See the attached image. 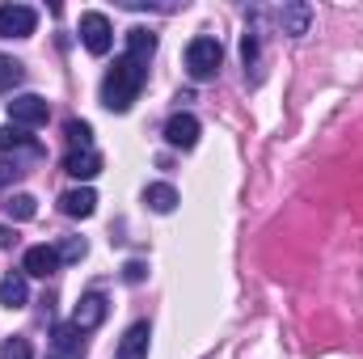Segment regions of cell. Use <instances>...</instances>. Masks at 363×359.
<instances>
[{
  "instance_id": "6da1fadb",
  "label": "cell",
  "mask_w": 363,
  "mask_h": 359,
  "mask_svg": "<svg viewBox=\"0 0 363 359\" xmlns=\"http://www.w3.org/2000/svg\"><path fill=\"white\" fill-rule=\"evenodd\" d=\"M144 85H148V64H140V60H131V55H118L114 68H110L106 81H101V106H106L110 114H127V110L135 106V97H140Z\"/></svg>"
},
{
  "instance_id": "7a4b0ae2",
  "label": "cell",
  "mask_w": 363,
  "mask_h": 359,
  "mask_svg": "<svg viewBox=\"0 0 363 359\" xmlns=\"http://www.w3.org/2000/svg\"><path fill=\"white\" fill-rule=\"evenodd\" d=\"M220 64H224V47H220V38L199 34V38L186 47V72H190V81H211V77L220 72Z\"/></svg>"
},
{
  "instance_id": "3957f363",
  "label": "cell",
  "mask_w": 363,
  "mask_h": 359,
  "mask_svg": "<svg viewBox=\"0 0 363 359\" xmlns=\"http://www.w3.org/2000/svg\"><path fill=\"white\" fill-rule=\"evenodd\" d=\"M51 118V101L47 97H38V93H21V97H13L9 101V123L13 127H43Z\"/></svg>"
},
{
  "instance_id": "277c9868",
  "label": "cell",
  "mask_w": 363,
  "mask_h": 359,
  "mask_svg": "<svg viewBox=\"0 0 363 359\" xmlns=\"http://www.w3.org/2000/svg\"><path fill=\"white\" fill-rule=\"evenodd\" d=\"M81 43H85L89 55H106L114 47V26H110L106 13H93V9L81 13Z\"/></svg>"
},
{
  "instance_id": "5b68a950",
  "label": "cell",
  "mask_w": 363,
  "mask_h": 359,
  "mask_svg": "<svg viewBox=\"0 0 363 359\" xmlns=\"http://www.w3.org/2000/svg\"><path fill=\"white\" fill-rule=\"evenodd\" d=\"M38 13L30 4H0V38H30Z\"/></svg>"
},
{
  "instance_id": "8992f818",
  "label": "cell",
  "mask_w": 363,
  "mask_h": 359,
  "mask_svg": "<svg viewBox=\"0 0 363 359\" xmlns=\"http://www.w3.org/2000/svg\"><path fill=\"white\" fill-rule=\"evenodd\" d=\"M165 144H169V148H182V153H190V148L199 144V118L186 114V110L169 114V123H165Z\"/></svg>"
},
{
  "instance_id": "52a82bcc",
  "label": "cell",
  "mask_w": 363,
  "mask_h": 359,
  "mask_svg": "<svg viewBox=\"0 0 363 359\" xmlns=\"http://www.w3.org/2000/svg\"><path fill=\"white\" fill-rule=\"evenodd\" d=\"M106 309H110V304H106V296H101V292H85V296H81V304L72 309V326H77L81 334H89V330H97V326L106 321Z\"/></svg>"
},
{
  "instance_id": "ba28073f",
  "label": "cell",
  "mask_w": 363,
  "mask_h": 359,
  "mask_svg": "<svg viewBox=\"0 0 363 359\" xmlns=\"http://www.w3.org/2000/svg\"><path fill=\"white\" fill-rule=\"evenodd\" d=\"M60 267H64V263H60V250H55V245H30L26 258H21V270L34 275V279H47V275H55Z\"/></svg>"
},
{
  "instance_id": "9c48e42d",
  "label": "cell",
  "mask_w": 363,
  "mask_h": 359,
  "mask_svg": "<svg viewBox=\"0 0 363 359\" xmlns=\"http://www.w3.org/2000/svg\"><path fill=\"white\" fill-rule=\"evenodd\" d=\"M279 26H283V34H287V38H304V34H308V26H313V9H308L304 0H291V4H283V9H279Z\"/></svg>"
},
{
  "instance_id": "30bf717a",
  "label": "cell",
  "mask_w": 363,
  "mask_h": 359,
  "mask_svg": "<svg viewBox=\"0 0 363 359\" xmlns=\"http://www.w3.org/2000/svg\"><path fill=\"white\" fill-rule=\"evenodd\" d=\"M60 211H64V216H72V220L93 216V211H97V194H93V186H77V190L60 194Z\"/></svg>"
},
{
  "instance_id": "8fae6325",
  "label": "cell",
  "mask_w": 363,
  "mask_h": 359,
  "mask_svg": "<svg viewBox=\"0 0 363 359\" xmlns=\"http://www.w3.org/2000/svg\"><path fill=\"white\" fill-rule=\"evenodd\" d=\"M64 174H72L77 182H89L101 174V153L97 148H85V153H68L64 157Z\"/></svg>"
},
{
  "instance_id": "7c38bea8",
  "label": "cell",
  "mask_w": 363,
  "mask_h": 359,
  "mask_svg": "<svg viewBox=\"0 0 363 359\" xmlns=\"http://www.w3.org/2000/svg\"><path fill=\"white\" fill-rule=\"evenodd\" d=\"M26 300H30V275H26V270L4 275V279H0V304H4V309H21Z\"/></svg>"
},
{
  "instance_id": "4fadbf2b",
  "label": "cell",
  "mask_w": 363,
  "mask_h": 359,
  "mask_svg": "<svg viewBox=\"0 0 363 359\" xmlns=\"http://www.w3.org/2000/svg\"><path fill=\"white\" fill-rule=\"evenodd\" d=\"M148 343H152L148 321H135V326L123 334V343H118V359H148Z\"/></svg>"
},
{
  "instance_id": "5bb4252c",
  "label": "cell",
  "mask_w": 363,
  "mask_h": 359,
  "mask_svg": "<svg viewBox=\"0 0 363 359\" xmlns=\"http://www.w3.org/2000/svg\"><path fill=\"white\" fill-rule=\"evenodd\" d=\"M127 55L140 60V64H148V60L157 55V34H152L148 26H131V30H127Z\"/></svg>"
},
{
  "instance_id": "9a60e30c",
  "label": "cell",
  "mask_w": 363,
  "mask_h": 359,
  "mask_svg": "<svg viewBox=\"0 0 363 359\" xmlns=\"http://www.w3.org/2000/svg\"><path fill=\"white\" fill-rule=\"evenodd\" d=\"M85 334L72 326V321H64V326H55L51 330V347L60 351V355H68V359H81V351H85V343H81Z\"/></svg>"
},
{
  "instance_id": "2e32d148",
  "label": "cell",
  "mask_w": 363,
  "mask_h": 359,
  "mask_svg": "<svg viewBox=\"0 0 363 359\" xmlns=\"http://www.w3.org/2000/svg\"><path fill=\"white\" fill-rule=\"evenodd\" d=\"M144 203H148L157 216H169V211L178 207V190H174L169 182H152V186L144 190Z\"/></svg>"
},
{
  "instance_id": "e0dca14e",
  "label": "cell",
  "mask_w": 363,
  "mask_h": 359,
  "mask_svg": "<svg viewBox=\"0 0 363 359\" xmlns=\"http://www.w3.org/2000/svg\"><path fill=\"white\" fill-rule=\"evenodd\" d=\"M4 216H9L13 224H21V220H34V216H38V203H34V194H9V203H4Z\"/></svg>"
},
{
  "instance_id": "ac0fdd59",
  "label": "cell",
  "mask_w": 363,
  "mask_h": 359,
  "mask_svg": "<svg viewBox=\"0 0 363 359\" xmlns=\"http://www.w3.org/2000/svg\"><path fill=\"white\" fill-rule=\"evenodd\" d=\"M64 136H68V153H85V148H93V127L81 123V118H68Z\"/></svg>"
},
{
  "instance_id": "d6986e66",
  "label": "cell",
  "mask_w": 363,
  "mask_h": 359,
  "mask_svg": "<svg viewBox=\"0 0 363 359\" xmlns=\"http://www.w3.org/2000/svg\"><path fill=\"white\" fill-rule=\"evenodd\" d=\"M21 81H26V64H17L13 55H0V93L17 89Z\"/></svg>"
},
{
  "instance_id": "ffe728a7",
  "label": "cell",
  "mask_w": 363,
  "mask_h": 359,
  "mask_svg": "<svg viewBox=\"0 0 363 359\" xmlns=\"http://www.w3.org/2000/svg\"><path fill=\"white\" fill-rule=\"evenodd\" d=\"M9 148H34V140L26 136V127H0V153H9Z\"/></svg>"
},
{
  "instance_id": "44dd1931",
  "label": "cell",
  "mask_w": 363,
  "mask_h": 359,
  "mask_svg": "<svg viewBox=\"0 0 363 359\" xmlns=\"http://www.w3.org/2000/svg\"><path fill=\"white\" fill-rule=\"evenodd\" d=\"M55 250H60V263H81V258L89 254V245H85V237H64V241H60Z\"/></svg>"
},
{
  "instance_id": "7402d4cb",
  "label": "cell",
  "mask_w": 363,
  "mask_h": 359,
  "mask_svg": "<svg viewBox=\"0 0 363 359\" xmlns=\"http://www.w3.org/2000/svg\"><path fill=\"white\" fill-rule=\"evenodd\" d=\"M241 60H245V68H258V30H245V38H241Z\"/></svg>"
},
{
  "instance_id": "603a6c76",
  "label": "cell",
  "mask_w": 363,
  "mask_h": 359,
  "mask_svg": "<svg viewBox=\"0 0 363 359\" xmlns=\"http://www.w3.org/2000/svg\"><path fill=\"white\" fill-rule=\"evenodd\" d=\"M0 359H34V351H30L26 338H9V343L0 347Z\"/></svg>"
},
{
  "instance_id": "cb8c5ba5",
  "label": "cell",
  "mask_w": 363,
  "mask_h": 359,
  "mask_svg": "<svg viewBox=\"0 0 363 359\" xmlns=\"http://www.w3.org/2000/svg\"><path fill=\"white\" fill-rule=\"evenodd\" d=\"M21 178V170H17V161L9 165V161H0V186H9V182H17Z\"/></svg>"
},
{
  "instance_id": "d4e9b609",
  "label": "cell",
  "mask_w": 363,
  "mask_h": 359,
  "mask_svg": "<svg viewBox=\"0 0 363 359\" xmlns=\"http://www.w3.org/2000/svg\"><path fill=\"white\" fill-rule=\"evenodd\" d=\"M144 275H148V270H144V263H127V267H123V279H127V283H140Z\"/></svg>"
},
{
  "instance_id": "484cf974",
  "label": "cell",
  "mask_w": 363,
  "mask_h": 359,
  "mask_svg": "<svg viewBox=\"0 0 363 359\" xmlns=\"http://www.w3.org/2000/svg\"><path fill=\"white\" fill-rule=\"evenodd\" d=\"M13 241H17V233L13 228H0V245H13Z\"/></svg>"
}]
</instances>
